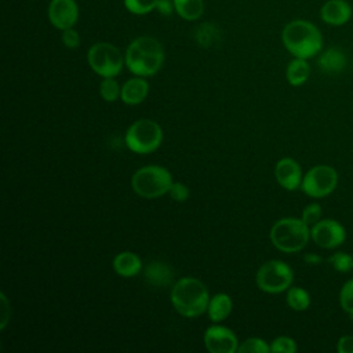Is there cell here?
Masks as SVG:
<instances>
[{"label": "cell", "instance_id": "cell-33", "mask_svg": "<svg viewBox=\"0 0 353 353\" xmlns=\"http://www.w3.org/2000/svg\"><path fill=\"white\" fill-rule=\"evenodd\" d=\"M336 349L339 353H353V335L341 336Z\"/></svg>", "mask_w": 353, "mask_h": 353}, {"label": "cell", "instance_id": "cell-22", "mask_svg": "<svg viewBox=\"0 0 353 353\" xmlns=\"http://www.w3.org/2000/svg\"><path fill=\"white\" fill-rule=\"evenodd\" d=\"M175 12L185 21H196L204 12L203 0H174Z\"/></svg>", "mask_w": 353, "mask_h": 353}, {"label": "cell", "instance_id": "cell-23", "mask_svg": "<svg viewBox=\"0 0 353 353\" xmlns=\"http://www.w3.org/2000/svg\"><path fill=\"white\" fill-rule=\"evenodd\" d=\"M287 303L292 310L303 312L310 305V295L301 287H290L287 291Z\"/></svg>", "mask_w": 353, "mask_h": 353}, {"label": "cell", "instance_id": "cell-6", "mask_svg": "<svg viewBox=\"0 0 353 353\" xmlns=\"http://www.w3.org/2000/svg\"><path fill=\"white\" fill-rule=\"evenodd\" d=\"M163 141L161 127L150 119H139L125 131L127 148L138 154L154 152Z\"/></svg>", "mask_w": 353, "mask_h": 353}, {"label": "cell", "instance_id": "cell-4", "mask_svg": "<svg viewBox=\"0 0 353 353\" xmlns=\"http://www.w3.org/2000/svg\"><path fill=\"white\" fill-rule=\"evenodd\" d=\"M310 239L309 226L298 218H281L270 229L272 244L283 252L301 251Z\"/></svg>", "mask_w": 353, "mask_h": 353}, {"label": "cell", "instance_id": "cell-19", "mask_svg": "<svg viewBox=\"0 0 353 353\" xmlns=\"http://www.w3.org/2000/svg\"><path fill=\"white\" fill-rule=\"evenodd\" d=\"M145 277L150 284H153L156 287H164L171 283L172 270L170 269V266L167 263L154 261V262H150L145 268Z\"/></svg>", "mask_w": 353, "mask_h": 353}, {"label": "cell", "instance_id": "cell-12", "mask_svg": "<svg viewBox=\"0 0 353 353\" xmlns=\"http://www.w3.org/2000/svg\"><path fill=\"white\" fill-rule=\"evenodd\" d=\"M47 12L51 25L59 30L73 28L79 21V6L76 0H51Z\"/></svg>", "mask_w": 353, "mask_h": 353}, {"label": "cell", "instance_id": "cell-29", "mask_svg": "<svg viewBox=\"0 0 353 353\" xmlns=\"http://www.w3.org/2000/svg\"><path fill=\"white\" fill-rule=\"evenodd\" d=\"M296 350V343L292 338L290 336H277L272 345H270V352L273 353H294Z\"/></svg>", "mask_w": 353, "mask_h": 353}, {"label": "cell", "instance_id": "cell-30", "mask_svg": "<svg viewBox=\"0 0 353 353\" xmlns=\"http://www.w3.org/2000/svg\"><path fill=\"white\" fill-rule=\"evenodd\" d=\"M321 218V207L317 203H312L309 205H306L302 211V216L301 219L307 225V226H313L316 222H319Z\"/></svg>", "mask_w": 353, "mask_h": 353}, {"label": "cell", "instance_id": "cell-13", "mask_svg": "<svg viewBox=\"0 0 353 353\" xmlns=\"http://www.w3.org/2000/svg\"><path fill=\"white\" fill-rule=\"evenodd\" d=\"M353 17V8L347 0H327L320 7V18L330 26H343Z\"/></svg>", "mask_w": 353, "mask_h": 353}, {"label": "cell", "instance_id": "cell-16", "mask_svg": "<svg viewBox=\"0 0 353 353\" xmlns=\"http://www.w3.org/2000/svg\"><path fill=\"white\" fill-rule=\"evenodd\" d=\"M346 62L347 61H346L345 52L336 47H330L321 51L317 59V65L320 70L328 74H335L342 72L346 66Z\"/></svg>", "mask_w": 353, "mask_h": 353}, {"label": "cell", "instance_id": "cell-11", "mask_svg": "<svg viewBox=\"0 0 353 353\" xmlns=\"http://www.w3.org/2000/svg\"><path fill=\"white\" fill-rule=\"evenodd\" d=\"M205 349L211 353H234L239 347L236 334L225 325H211L204 332Z\"/></svg>", "mask_w": 353, "mask_h": 353}, {"label": "cell", "instance_id": "cell-28", "mask_svg": "<svg viewBox=\"0 0 353 353\" xmlns=\"http://www.w3.org/2000/svg\"><path fill=\"white\" fill-rule=\"evenodd\" d=\"M124 7L135 15H143L156 8L157 0H123Z\"/></svg>", "mask_w": 353, "mask_h": 353}, {"label": "cell", "instance_id": "cell-15", "mask_svg": "<svg viewBox=\"0 0 353 353\" xmlns=\"http://www.w3.org/2000/svg\"><path fill=\"white\" fill-rule=\"evenodd\" d=\"M149 92V84L148 81L138 76L127 80L121 87L120 98L127 105H138L143 102Z\"/></svg>", "mask_w": 353, "mask_h": 353}, {"label": "cell", "instance_id": "cell-17", "mask_svg": "<svg viewBox=\"0 0 353 353\" xmlns=\"http://www.w3.org/2000/svg\"><path fill=\"white\" fill-rule=\"evenodd\" d=\"M113 269L121 277H134L142 270V261L135 252L123 251L114 256Z\"/></svg>", "mask_w": 353, "mask_h": 353}, {"label": "cell", "instance_id": "cell-26", "mask_svg": "<svg viewBox=\"0 0 353 353\" xmlns=\"http://www.w3.org/2000/svg\"><path fill=\"white\" fill-rule=\"evenodd\" d=\"M270 346L261 338H248L237 347V353H269Z\"/></svg>", "mask_w": 353, "mask_h": 353}, {"label": "cell", "instance_id": "cell-1", "mask_svg": "<svg viewBox=\"0 0 353 353\" xmlns=\"http://www.w3.org/2000/svg\"><path fill=\"white\" fill-rule=\"evenodd\" d=\"M124 59L125 66L135 76H153L163 66L164 48L157 39L152 36H139L128 44Z\"/></svg>", "mask_w": 353, "mask_h": 353}, {"label": "cell", "instance_id": "cell-21", "mask_svg": "<svg viewBox=\"0 0 353 353\" xmlns=\"http://www.w3.org/2000/svg\"><path fill=\"white\" fill-rule=\"evenodd\" d=\"M222 36V32L218 25L212 22H204L200 23L194 30V39L197 44L201 47H212L215 46Z\"/></svg>", "mask_w": 353, "mask_h": 353}, {"label": "cell", "instance_id": "cell-3", "mask_svg": "<svg viewBox=\"0 0 353 353\" xmlns=\"http://www.w3.org/2000/svg\"><path fill=\"white\" fill-rule=\"evenodd\" d=\"M171 302L179 314L185 317H197L208 307V290L199 279L182 277L171 290Z\"/></svg>", "mask_w": 353, "mask_h": 353}, {"label": "cell", "instance_id": "cell-18", "mask_svg": "<svg viewBox=\"0 0 353 353\" xmlns=\"http://www.w3.org/2000/svg\"><path fill=\"white\" fill-rule=\"evenodd\" d=\"M232 307H233L232 298L225 292H219L210 299L207 313L211 321L219 323L232 313Z\"/></svg>", "mask_w": 353, "mask_h": 353}, {"label": "cell", "instance_id": "cell-35", "mask_svg": "<svg viewBox=\"0 0 353 353\" xmlns=\"http://www.w3.org/2000/svg\"><path fill=\"white\" fill-rule=\"evenodd\" d=\"M156 10L164 15V17H170L175 8H174V0H157V6Z\"/></svg>", "mask_w": 353, "mask_h": 353}, {"label": "cell", "instance_id": "cell-14", "mask_svg": "<svg viewBox=\"0 0 353 353\" xmlns=\"http://www.w3.org/2000/svg\"><path fill=\"white\" fill-rule=\"evenodd\" d=\"M274 176L279 185L287 190H295L302 183L301 165L291 157H283L276 163Z\"/></svg>", "mask_w": 353, "mask_h": 353}, {"label": "cell", "instance_id": "cell-36", "mask_svg": "<svg viewBox=\"0 0 353 353\" xmlns=\"http://www.w3.org/2000/svg\"><path fill=\"white\" fill-rule=\"evenodd\" d=\"M305 262L309 265H317L321 262V258L316 254H307V255H305Z\"/></svg>", "mask_w": 353, "mask_h": 353}, {"label": "cell", "instance_id": "cell-31", "mask_svg": "<svg viewBox=\"0 0 353 353\" xmlns=\"http://www.w3.org/2000/svg\"><path fill=\"white\" fill-rule=\"evenodd\" d=\"M61 40L63 43L65 47L68 48H77L80 46V34L77 33V30H74L73 28H69V29H65L62 30V36H61Z\"/></svg>", "mask_w": 353, "mask_h": 353}, {"label": "cell", "instance_id": "cell-8", "mask_svg": "<svg viewBox=\"0 0 353 353\" xmlns=\"http://www.w3.org/2000/svg\"><path fill=\"white\" fill-rule=\"evenodd\" d=\"M255 280L259 290L268 294H279L291 287L294 272L285 262L272 259L261 265Z\"/></svg>", "mask_w": 353, "mask_h": 353}, {"label": "cell", "instance_id": "cell-5", "mask_svg": "<svg viewBox=\"0 0 353 353\" xmlns=\"http://www.w3.org/2000/svg\"><path fill=\"white\" fill-rule=\"evenodd\" d=\"M172 176L168 170L160 165H146L135 171L131 178L132 190L145 199H157L168 193Z\"/></svg>", "mask_w": 353, "mask_h": 353}, {"label": "cell", "instance_id": "cell-7", "mask_svg": "<svg viewBox=\"0 0 353 353\" xmlns=\"http://www.w3.org/2000/svg\"><path fill=\"white\" fill-rule=\"evenodd\" d=\"M87 61L91 69L101 77L117 76L125 63L121 51L106 41L92 44L87 52Z\"/></svg>", "mask_w": 353, "mask_h": 353}, {"label": "cell", "instance_id": "cell-20", "mask_svg": "<svg viewBox=\"0 0 353 353\" xmlns=\"http://www.w3.org/2000/svg\"><path fill=\"white\" fill-rule=\"evenodd\" d=\"M309 74H310V66L307 63V59L295 58V57L288 63L287 72H285L288 83L295 87L302 85L309 79Z\"/></svg>", "mask_w": 353, "mask_h": 353}, {"label": "cell", "instance_id": "cell-27", "mask_svg": "<svg viewBox=\"0 0 353 353\" xmlns=\"http://www.w3.org/2000/svg\"><path fill=\"white\" fill-rule=\"evenodd\" d=\"M339 303L342 310L353 319V279L347 280L339 292Z\"/></svg>", "mask_w": 353, "mask_h": 353}, {"label": "cell", "instance_id": "cell-24", "mask_svg": "<svg viewBox=\"0 0 353 353\" xmlns=\"http://www.w3.org/2000/svg\"><path fill=\"white\" fill-rule=\"evenodd\" d=\"M99 92L106 102H114L120 97L121 88L113 77H103L99 84Z\"/></svg>", "mask_w": 353, "mask_h": 353}, {"label": "cell", "instance_id": "cell-2", "mask_svg": "<svg viewBox=\"0 0 353 353\" xmlns=\"http://www.w3.org/2000/svg\"><path fill=\"white\" fill-rule=\"evenodd\" d=\"M281 41L285 50L295 58L309 59L323 50V34L310 21L294 19L281 32Z\"/></svg>", "mask_w": 353, "mask_h": 353}, {"label": "cell", "instance_id": "cell-10", "mask_svg": "<svg viewBox=\"0 0 353 353\" xmlns=\"http://www.w3.org/2000/svg\"><path fill=\"white\" fill-rule=\"evenodd\" d=\"M310 239L321 248L332 250L346 240V230L335 219H320L310 228Z\"/></svg>", "mask_w": 353, "mask_h": 353}, {"label": "cell", "instance_id": "cell-25", "mask_svg": "<svg viewBox=\"0 0 353 353\" xmlns=\"http://www.w3.org/2000/svg\"><path fill=\"white\" fill-rule=\"evenodd\" d=\"M330 265L332 266L334 270L341 272V273H349L353 270V256L346 252H335L328 258Z\"/></svg>", "mask_w": 353, "mask_h": 353}, {"label": "cell", "instance_id": "cell-32", "mask_svg": "<svg viewBox=\"0 0 353 353\" xmlns=\"http://www.w3.org/2000/svg\"><path fill=\"white\" fill-rule=\"evenodd\" d=\"M168 194L175 201H185L189 197V189L182 182H172V185L168 190Z\"/></svg>", "mask_w": 353, "mask_h": 353}, {"label": "cell", "instance_id": "cell-9", "mask_svg": "<svg viewBox=\"0 0 353 353\" xmlns=\"http://www.w3.org/2000/svg\"><path fill=\"white\" fill-rule=\"evenodd\" d=\"M338 185V172L334 167L320 164L312 167L302 178L301 189L310 197H325L335 190Z\"/></svg>", "mask_w": 353, "mask_h": 353}, {"label": "cell", "instance_id": "cell-34", "mask_svg": "<svg viewBox=\"0 0 353 353\" xmlns=\"http://www.w3.org/2000/svg\"><path fill=\"white\" fill-rule=\"evenodd\" d=\"M0 299H1V321H0V328L4 330L7 323H8V319H10V305H8V299L4 294H0Z\"/></svg>", "mask_w": 353, "mask_h": 353}]
</instances>
